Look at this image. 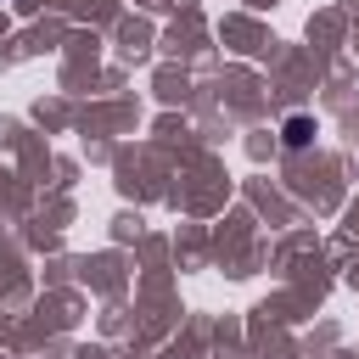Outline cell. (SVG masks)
<instances>
[{
  "label": "cell",
  "mask_w": 359,
  "mask_h": 359,
  "mask_svg": "<svg viewBox=\"0 0 359 359\" xmlns=\"http://www.w3.org/2000/svg\"><path fill=\"white\" fill-rule=\"evenodd\" d=\"M314 140V123L309 118H286V146H309Z\"/></svg>",
  "instance_id": "1"
}]
</instances>
